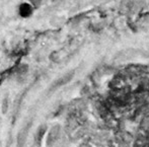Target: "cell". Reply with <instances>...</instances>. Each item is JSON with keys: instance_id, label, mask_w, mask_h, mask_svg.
Here are the masks:
<instances>
[{"instance_id": "cell-5", "label": "cell", "mask_w": 149, "mask_h": 147, "mask_svg": "<svg viewBox=\"0 0 149 147\" xmlns=\"http://www.w3.org/2000/svg\"><path fill=\"white\" fill-rule=\"evenodd\" d=\"M31 3V5H33L35 7H39L42 3V0H29Z\"/></svg>"}, {"instance_id": "cell-1", "label": "cell", "mask_w": 149, "mask_h": 147, "mask_svg": "<svg viewBox=\"0 0 149 147\" xmlns=\"http://www.w3.org/2000/svg\"><path fill=\"white\" fill-rule=\"evenodd\" d=\"M18 13L22 17H30L33 13V6L28 2L22 3L18 8Z\"/></svg>"}, {"instance_id": "cell-2", "label": "cell", "mask_w": 149, "mask_h": 147, "mask_svg": "<svg viewBox=\"0 0 149 147\" xmlns=\"http://www.w3.org/2000/svg\"><path fill=\"white\" fill-rule=\"evenodd\" d=\"M72 76H73V72L65 74L64 76H62L61 78H59L57 81H56L55 84H54V87H58V86H61V85L65 84V83H68V81H70V79L72 78Z\"/></svg>"}, {"instance_id": "cell-4", "label": "cell", "mask_w": 149, "mask_h": 147, "mask_svg": "<svg viewBox=\"0 0 149 147\" xmlns=\"http://www.w3.org/2000/svg\"><path fill=\"white\" fill-rule=\"evenodd\" d=\"M45 131H46V127H44V126H41V127L39 128V130H38V132L36 133V136H35V142H36V144L40 145V143H41L42 139H43V137H44Z\"/></svg>"}, {"instance_id": "cell-3", "label": "cell", "mask_w": 149, "mask_h": 147, "mask_svg": "<svg viewBox=\"0 0 149 147\" xmlns=\"http://www.w3.org/2000/svg\"><path fill=\"white\" fill-rule=\"evenodd\" d=\"M59 127H54L52 128V130L50 131V134H49V138H48V144L50 143H53L54 141H56V139L58 138L59 136Z\"/></svg>"}]
</instances>
